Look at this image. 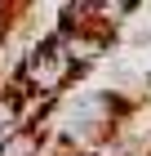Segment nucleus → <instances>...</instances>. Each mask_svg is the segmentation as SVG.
<instances>
[{
    "label": "nucleus",
    "mask_w": 151,
    "mask_h": 156,
    "mask_svg": "<svg viewBox=\"0 0 151 156\" xmlns=\"http://www.w3.org/2000/svg\"><path fill=\"white\" fill-rule=\"evenodd\" d=\"M147 89H151V72H147Z\"/></svg>",
    "instance_id": "20e7f679"
},
{
    "label": "nucleus",
    "mask_w": 151,
    "mask_h": 156,
    "mask_svg": "<svg viewBox=\"0 0 151 156\" xmlns=\"http://www.w3.org/2000/svg\"><path fill=\"white\" fill-rule=\"evenodd\" d=\"M9 18H13V9H9V5H0V45H5V40H9V31H13Z\"/></svg>",
    "instance_id": "7ed1b4c3"
},
{
    "label": "nucleus",
    "mask_w": 151,
    "mask_h": 156,
    "mask_svg": "<svg viewBox=\"0 0 151 156\" xmlns=\"http://www.w3.org/2000/svg\"><path fill=\"white\" fill-rule=\"evenodd\" d=\"M58 36V45L67 49V58L76 62V67H93L98 58H107V49H111V31H84V27H58L53 31Z\"/></svg>",
    "instance_id": "f03ea898"
},
{
    "label": "nucleus",
    "mask_w": 151,
    "mask_h": 156,
    "mask_svg": "<svg viewBox=\"0 0 151 156\" xmlns=\"http://www.w3.org/2000/svg\"><path fill=\"white\" fill-rule=\"evenodd\" d=\"M76 76H80V67L67 58V49L58 45V36H40L36 49L27 54L22 72H18V89H22L31 103L49 107V103H58V98L71 89Z\"/></svg>",
    "instance_id": "f257e3e1"
}]
</instances>
